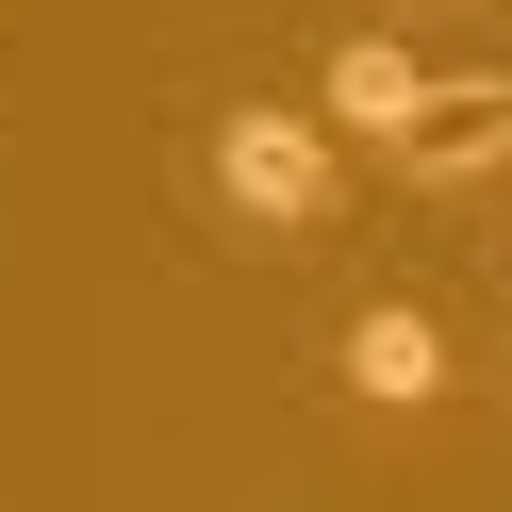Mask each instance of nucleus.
Listing matches in <instances>:
<instances>
[{"label":"nucleus","mask_w":512,"mask_h":512,"mask_svg":"<svg viewBox=\"0 0 512 512\" xmlns=\"http://www.w3.org/2000/svg\"><path fill=\"white\" fill-rule=\"evenodd\" d=\"M215 199H232L248 232H314V215L347 199L331 116H298V100H232V116H215Z\"/></svg>","instance_id":"1"},{"label":"nucleus","mask_w":512,"mask_h":512,"mask_svg":"<svg viewBox=\"0 0 512 512\" xmlns=\"http://www.w3.org/2000/svg\"><path fill=\"white\" fill-rule=\"evenodd\" d=\"M331 380H347L364 413H430V397H446V331H430L413 298H364L347 347H331Z\"/></svg>","instance_id":"2"},{"label":"nucleus","mask_w":512,"mask_h":512,"mask_svg":"<svg viewBox=\"0 0 512 512\" xmlns=\"http://www.w3.org/2000/svg\"><path fill=\"white\" fill-rule=\"evenodd\" d=\"M413 116H430L413 50H397V34H347V50H331V133H380V149H413Z\"/></svg>","instance_id":"4"},{"label":"nucleus","mask_w":512,"mask_h":512,"mask_svg":"<svg viewBox=\"0 0 512 512\" xmlns=\"http://www.w3.org/2000/svg\"><path fill=\"white\" fill-rule=\"evenodd\" d=\"M397 166H413V182H479V166H512V83H430V116H413Z\"/></svg>","instance_id":"3"}]
</instances>
